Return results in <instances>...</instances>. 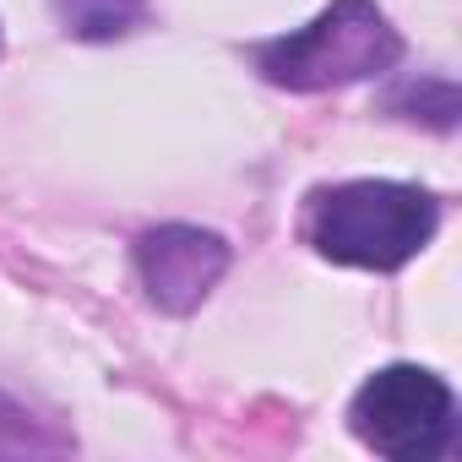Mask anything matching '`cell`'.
I'll list each match as a JSON object with an SVG mask.
<instances>
[{"instance_id":"obj_2","label":"cell","mask_w":462,"mask_h":462,"mask_svg":"<svg viewBox=\"0 0 462 462\" xmlns=\"http://www.w3.org/2000/svg\"><path fill=\"white\" fill-rule=\"evenodd\" d=\"M251 60L273 88L332 93V88L370 82V77L392 71L402 60V39L375 0H332L305 28L267 39V44H251Z\"/></svg>"},{"instance_id":"obj_3","label":"cell","mask_w":462,"mask_h":462,"mask_svg":"<svg viewBox=\"0 0 462 462\" xmlns=\"http://www.w3.org/2000/svg\"><path fill=\"white\" fill-rule=\"evenodd\" d=\"M348 424L386 462H435L457 446V392L424 365H386L354 392Z\"/></svg>"},{"instance_id":"obj_4","label":"cell","mask_w":462,"mask_h":462,"mask_svg":"<svg viewBox=\"0 0 462 462\" xmlns=\"http://www.w3.org/2000/svg\"><path fill=\"white\" fill-rule=\"evenodd\" d=\"M228 262H235L228 240L196 223H158L136 240V278L163 316L201 310L207 294L223 283Z\"/></svg>"},{"instance_id":"obj_5","label":"cell","mask_w":462,"mask_h":462,"mask_svg":"<svg viewBox=\"0 0 462 462\" xmlns=\"http://www.w3.org/2000/svg\"><path fill=\"white\" fill-rule=\"evenodd\" d=\"M60 28L82 44H109L125 39L147 23V0H55Z\"/></svg>"},{"instance_id":"obj_1","label":"cell","mask_w":462,"mask_h":462,"mask_svg":"<svg viewBox=\"0 0 462 462\" xmlns=\"http://www.w3.org/2000/svg\"><path fill=\"white\" fill-rule=\"evenodd\" d=\"M440 228V201L402 180H348L316 196L310 207V245L359 273L408 267Z\"/></svg>"}]
</instances>
